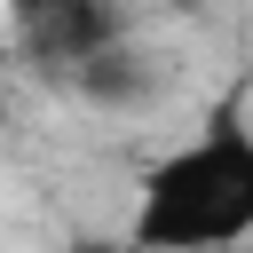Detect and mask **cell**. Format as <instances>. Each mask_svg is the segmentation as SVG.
I'll use <instances>...</instances> for the list:
<instances>
[{
    "instance_id": "6da1fadb",
    "label": "cell",
    "mask_w": 253,
    "mask_h": 253,
    "mask_svg": "<svg viewBox=\"0 0 253 253\" xmlns=\"http://www.w3.org/2000/svg\"><path fill=\"white\" fill-rule=\"evenodd\" d=\"M126 237L150 253H229L253 245V111L221 103L182 142H166L126 198Z\"/></svg>"
},
{
    "instance_id": "7a4b0ae2",
    "label": "cell",
    "mask_w": 253,
    "mask_h": 253,
    "mask_svg": "<svg viewBox=\"0 0 253 253\" xmlns=\"http://www.w3.org/2000/svg\"><path fill=\"white\" fill-rule=\"evenodd\" d=\"M71 253H150V245H134V237L119 229V237H103V245H71Z\"/></svg>"
},
{
    "instance_id": "3957f363",
    "label": "cell",
    "mask_w": 253,
    "mask_h": 253,
    "mask_svg": "<svg viewBox=\"0 0 253 253\" xmlns=\"http://www.w3.org/2000/svg\"><path fill=\"white\" fill-rule=\"evenodd\" d=\"M24 8H63V0H24Z\"/></svg>"
},
{
    "instance_id": "277c9868",
    "label": "cell",
    "mask_w": 253,
    "mask_h": 253,
    "mask_svg": "<svg viewBox=\"0 0 253 253\" xmlns=\"http://www.w3.org/2000/svg\"><path fill=\"white\" fill-rule=\"evenodd\" d=\"M229 253H253V245H229Z\"/></svg>"
}]
</instances>
